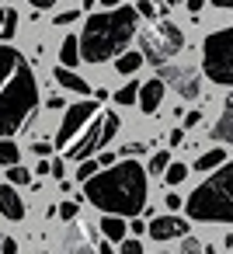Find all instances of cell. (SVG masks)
I'll list each match as a JSON object with an SVG mask.
<instances>
[{
  "mask_svg": "<svg viewBox=\"0 0 233 254\" xmlns=\"http://www.w3.org/2000/svg\"><path fill=\"white\" fill-rule=\"evenodd\" d=\"M84 198L112 216H139L146 205V171L136 160L112 164V171L84 181Z\"/></svg>",
  "mask_w": 233,
  "mask_h": 254,
  "instance_id": "cell-1",
  "label": "cell"
},
{
  "mask_svg": "<svg viewBox=\"0 0 233 254\" xmlns=\"http://www.w3.org/2000/svg\"><path fill=\"white\" fill-rule=\"evenodd\" d=\"M139 32V11L136 7H112L105 14H91L80 32V60L101 63L112 60L122 46H129Z\"/></svg>",
  "mask_w": 233,
  "mask_h": 254,
  "instance_id": "cell-2",
  "label": "cell"
},
{
  "mask_svg": "<svg viewBox=\"0 0 233 254\" xmlns=\"http://www.w3.org/2000/svg\"><path fill=\"white\" fill-rule=\"evenodd\" d=\"M35 105H39V84L28 60H21L14 77L0 87V139H11L35 112Z\"/></svg>",
  "mask_w": 233,
  "mask_h": 254,
  "instance_id": "cell-3",
  "label": "cell"
},
{
  "mask_svg": "<svg viewBox=\"0 0 233 254\" xmlns=\"http://www.w3.org/2000/svg\"><path fill=\"white\" fill-rule=\"evenodd\" d=\"M184 209L198 223H233V164H223V171L209 174L184 198Z\"/></svg>",
  "mask_w": 233,
  "mask_h": 254,
  "instance_id": "cell-4",
  "label": "cell"
},
{
  "mask_svg": "<svg viewBox=\"0 0 233 254\" xmlns=\"http://www.w3.org/2000/svg\"><path fill=\"white\" fill-rule=\"evenodd\" d=\"M202 70L212 84L233 87V28H219L202 42Z\"/></svg>",
  "mask_w": 233,
  "mask_h": 254,
  "instance_id": "cell-5",
  "label": "cell"
},
{
  "mask_svg": "<svg viewBox=\"0 0 233 254\" xmlns=\"http://www.w3.org/2000/svg\"><path fill=\"white\" fill-rule=\"evenodd\" d=\"M139 46L150 63L164 66L171 56H177L184 49V32L174 21H160V25H150L146 32H139Z\"/></svg>",
  "mask_w": 233,
  "mask_h": 254,
  "instance_id": "cell-6",
  "label": "cell"
},
{
  "mask_svg": "<svg viewBox=\"0 0 233 254\" xmlns=\"http://www.w3.org/2000/svg\"><path fill=\"white\" fill-rule=\"evenodd\" d=\"M94 115H98L94 101H80V105L66 108V115H63V122H59V132H56V139H53V146H66V143H70Z\"/></svg>",
  "mask_w": 233,
  "mask_h": 254,
  "instance_id": "cell-7",
  "label": "cell"
},
{
  "mask_svg": "<svg viewBox=\"0 0 233 254\" xmlns=\"http://www.w3.org/2000/svg\"><path fill=\"white\" fill-rule=\"evenodd\" d=\"M160 80L164 84H171L181 98H188V101H195L198 94H202V80H198V73L195 70H188V66H160Z\"/></svg>",
  "mask_w": 233,
  "mask_h": 254,
  "instance_id": "cell-8",
  "label": "cell"
},
{
  "mask_svg": "<svg viewBox=\"0 0 233 254\" xmlns=\"http://www.w3.org/2000/svg\"><path fill=\"white\" fill-rule=\"evenodd\" d=\"M101 126H105V115H94V119L87 122V129H84L80 143H77V146H70V153H66V157H70V160H77V164H80V160H87V157L101 146Z\"/></svg>",
  "mask_w": 233,
  "mask_h": 254,
  "instance_id": "cell-9",
  "label": "cell"
},
{
  "mask_svg": "<svg viewBox=\"0 0 233 254\" xmlns=\"http://www.w3.org/2000/svg\"><path fill=\"white\" fill-rule=\"evenodd\" d=\"M94 251H98V244H94L91 226H66L59 254H94Z\"/></svg>",
  "mask_w": 233,
  "mask_h": 254,
  "instance_id": "cell-10",
  "label": "cell"
},
{
  "mask_svg": "<svg viewBox=\"0 0 233 254\" xmlns=\"http://www.w3.org/2000/svg\"><path fill=\"white\" fill-rule=\"evenodd\" d=\"M146 233H150L153 240H174V237L188 233V223H184L181 216H157V219L146 223Z\"/></svg>",
  "mask_w": 233,
  "mask_h": 254,
  "instance_id": "cell-11",
  "label": "cell"
},
{
  "mask_svg": "<svg viewBox=\"0 0 233 254\" xmlns=\"http://www.w3.org/2000/svg\"><path fill=\"white\" fill-rule=\"evenodd\" d=\"M0 216H7V219H25V202L21 195L11 188V185H0Z\"/></svg>",
  "mask_w": 233,
  "mask_h": 254,
  "instance_id": "cell-12",
  "label": "cell"
},
{
  "mask_svg": "<svg viewBox=\"0 0 233 254\" xmlns=\"http://www.w3.org/2000/svg\"><path fill=\"white\" fill-rule=\"evenodd\" d=\"M160 101H164V80H160V77L139 84V108H143L146 115H153V112L160 108Z\"/></svg>",
  "mask_w": 233,
  "mask_h": 254,
  "instance_id": "cell-13",
  "label": "cell"
},
{
  "mask_svg": "<svg viewBox=\"0 0 233 254\" xmlns=\"http://www.w3.org/2000/svg\"><path fill=\"white\" fill-rule=\"evenodd\" d=\"M212 139H219V143H233V94L226 98L223 115H219V122L212 126Z\"/></svg>",
  "mask_w": 233,
  "mask_h": 254,
  "instance_id": "cell-14",
  "label": "cell"
},
{
  "mask_svg": "<svg viewBox=\"0 0 233 254\" xmlns=\"http://www.w3.org/2000/svg\"><path fill=\"white\" fill-rule=\"evenodd\" d=\"M56 84L59 87H66V91H73V94H91V84L84 80V77H77L73 70H66V66H56Z\"/></svg>",
  "mask_w": 233,
  "mask_h": 254,
  "instance_id": "cell-15",
  "label": "cell"
},
{
  "mask_svg": "<svg viewBox=\"0 0 233 254\" xmlns=\"http://www.w3.org/2000/svg\"><path fill=\"white\" fill-rule=\"evenodd\" d=\"M25 56L18 53V49H11V46H0V87H4L11 77H14V70H18V63H21Z\"/></svg>",
  "mask_w": 233,
  "mask_h": 254,
  "instance_id": "cell-16",
  "label": "cell"
},
{
  "mask_svg": "<svg viewBox=\"0 0 233 254\" xmlns=\"http://www.w3.org/2000/svg\"><path fill=\"white\" fill-rule=\"evenodd\" d=\"M77 63H84V60H80V39L66 35V39H63V46H59V66L73 70Z\"/></svg>",
  "mask_w": 233,
  "mask_h": 254,
  "instance_id": "cell-17",
  "label": "cell"
},
{
  "mask_svg": "<svg viewBox=\"0 0 233 254\" xmlns=\"http://www.w3.org/2000/svg\"><path fill=\"white\" fill-rule=\"evenodd\" d=\"M18 21H21V18H18V11H14V7H0V39H4V42H7V39H14Z\"/></svg>",
  "mask_w": 233,
  "mask_h": 254,
  "instance_id": "cell-18",
  "label": "cell"
},
{
  "mask_svg": "<svg viewBox=\"0 0 233 254\" xmlns=\"http://www.w3.org/2000/svg\"><path fill=\"white\" fill-rule=\"evenodd\" d=\"M98 226H101V233H105L108 240H125V223H122V216H112V212H108Z\"/></svg>",
  "mask_w": 233,
  "mask_h": 254,
  "instance_id": "cell-19",
  "label": "cell"
},
{
  "mask_svg": "<svg viewBox=\"0 0 233 254\" xmlns=\"http://www.w3.org/2000/svg\"><path fill=\"white\" fill-rule=\"evenodd\" d=\"M143 63H146L143 53H122V56L115 60V70H118V73H136Z\"/></svg>",
  "mask_w": 233,
  "mask_h": 254,
  "instance_id": "cell-20",
  "label": "cell"
},
{
  "mask_svg": "<svg viewBox=\"0 0 233 254\" xmlns=\"http://www.w3.org/2000/svg\"><path fill=\"white\" fill-rule=\"evenodd\" d=\"M226 164V153L223 150H205L198 160H195V171H216V167H223Z\"/></svg>",
  "mask_w": 233,
  "mask_h": 254,
  "instance_id": "cell-21",
  "label": "cell"
},
{
  "mask_svg": "<svg viewBox=\"0 0 233 254\" xmlns=\"http://www.w3.org/2000/svg\"><path fill=\"white\" fill-rule=\"evenodd\" d=\"M115 101H118V105H136V101H139V84L132 80V84L118 87V91H115Z\"/></svg>",
  "mask_w": 233,
  "mask_h": 254,
  "instance_id": "cell-22",
  "label": "cell"
},
{
  "mask_svg": "<svg viewBox=\"0 0 233 254\" xmlns=\"http://www.w3.org/2000/svg\"><path fill=\"white\" fill-rule=\"evenodd\" d=\"M115 136H118V115L105 112V126H101V146H105V143H112Z\"/></svg>",
  "mask_w": 233,
  "mask_h": 254,
  "instance_id": "cell-23",
  "label": "cell"
},
{
  "mask_svg": "<svg viewBox=\"0 0 233 254\" xmlns=\"http://www.w3.org/2000/svg\"><path fill=\"white\" fill-rule=\"evenodd\" d=\"M164 178H167V185H174V188H177V185H181V181L188 178V167H184V164H167Z\"/></svg>",
  "mask_w": 233,
  "mask_h": 254,
  "instance_id": "cell-24",
  "label": "cell"
},
{
  "mask_svg": "<svg viewBox=\"0 0 233 254\" xmlns=\"http://www.w3.org/2000/svg\"><path fill=\"white\" fill-rule=\"evenodd\" d=\"M0 164H4V167L18 164V146H14L11 139H0Z\"/></svg>",
  "mask_w": 233,
  "mask_h": 254,
  "instance_id": "cell-25",
  "label": "cell"
},
{
  "mask_svg": "<svg viewBox=\"0 0 233 254\" xmlns=\"http://www.w3.org/2000/svg\"><path fill=\"white\" fill-rule=\"evenodd\" d=\"M167 164H171V153H167V150H157V153L150 157V174H164Z\"/></svg>",
  "mask_w": 233,
  "mask_h": 254,
  "instance_id": "cell-26",
  "label": "cell"
},
{
  "mask_svg": "<svg viewBox=\"0 0 233 254\" xmlns=\"http://www.w3.org/2000/svg\"><path fill=\"white\" fill-rule=\"evenodd\" d=\"M7 178H11V185H28V181H32V171H28V167H21V164H11Z\"/></svg>",
  "mask_w": 233,
  "mask_h": 254,
  "instance_id": "cell-27",
  "label": "cell"
},
{
  "mask_svg": "<svg viewBox=\"0 0 233 254\" xmlns=\"http://www.w3.org/2000/svg\"><path fill=\"white\" fill-rule=\"evenodd\" d=\"M98 167H101V164H98V160H91V157H87V160H80V171H77V181H91V178L98 174Z\"/></svg>",
  "mask_w": 233,
  "mask_h": 254,
  "instance_id": "cell-28",
  "label": "cell"
},
{
  "mask_svg": "<svg viewBox=\"0 0 233 254\" xmlns=\"http://www.w3.org/2000/svg\"><path fill=\"white\" fill-rule=\"evenodd\" d=\"M56 212H59V219H63V223H70V219H77L80 205H77V202H63V205H59Z\"/></svg>",
  "mask_w": 233,
  "mask_h": 254,
  "instance_id": "cell-29",
  "label": "cell"
},
{
  "mask_svg": "<svg viewBox=\"0 0 233 254\" xmlns=\"http://www.w3.org/2000/svg\"><path fill=\"white\" fill-rule=\"evenodd\" d=\"M0 254H18V244L11 233H0Z\"/></svg>",
  "mask_w": 233,
  "mask_h": 254,
  "instance_id": "cell-30",
  "label": "cell"
},
{
  "mask_svg": "<svg viewBox=\"0 0 233 254\" xmlns=\"http://www.w3.org/2000/svg\"><path fill=\"white\" fill-rule=\"evenodd\" d=\"M136 11H139V14H143V18H150V21H153V18H157V7H153V4H150V0H139V4H136Z\"/></svg>",
  "mask_w": 233,
  "mask_h": 254,
  "instance_id": "cell-31",
  "label": "cell"
},
{
  "mask_svg": "<svg viewBox=\"0 0 233 254\" xmlns=\"http://www.w3.org/2000/svg\"><path fill=\"white\" fill-rule=\"evenodd\" d=\"M181 254H205V251H202V244H198V240H191V237H188V240L181 244Z\"/></svg>",
  "mask_w": 233,
  "mask_h": 254,
  "instance_id": "cell-32",
  "label": "cell"
},
{
  "mask_svg": "<svg viewBox=\"0 0 233 254\" xmlns=\"http://www.w3.org/2000/svg\"><path fill=\"white\" fill-rule=\"evenodd\" d=\"M122 254H143V244L139 240H122Z\"/></svg>",
  "mask_w": 233,
  "mask_h": 254,
  "instance_id": "cell-33",
  "label": "cell"
},
{
  "mask_svg": "<svg viewBox=\"0 0 233 254\" xmlns=\"http://www.w3.org/2000/svg\"><path fill=\"white\" fill-rule=\"evenodd\" d=\"M70 21H77V11H66V14H56V18H53V25H59V28L70 25Z\"/></svg>",
  "mask_w": 233,
  "mask_h": 254,
  "instance_id": "cell-34",
  "label": "cell"
},
{
  "mask_svg": "<svg viewBox=\"0 0 233 254\" xmlns=\"http://www.w3.org/2000/svg\"><path fill=\"white\" fill-rule=\"evenodd\" d=\"M146 150V143H125L122 146V153H129V157H136V153H143Z\"/></svg>",
  "mask_w": 233,
  "mask_h": 254,
  "instance_id": "cell-35",
  "label": "cell"
},
{
  "mask_svg": "<svg viewBox=\"0 0 233 254\" xmlns=\"http://www.w3.org/2000/svg\"><path fill=\"white\" fill-rule=\"evenodd\" d=\"M202 122V112H184V126L191 129V126H198Z\"/></svg>",
  "mask_w": 233,
  "mask_h": 254,
  "instance_id": "cell-36",
  "label": "cell"
},
{
  "mask_svg": "<svg viewBox=\"0 0 233 254\" xmlns=\"http://www.w3.org/2000/svg\"><path fill=\"white\" fill-rule=\"evenodd\" d=\"M167 143H171V146H181V143H184V129L177 126V129L171 132V139H167Z\"/></svg>",
  "mask_w": 233,
  "mask_h": 254,
  "instance_id": "cell-37",
  "label": "cell"
},
{
  "mask_svg": "<svg viewBox=\"0 0 233 254\" xmlns=\"http://www.w3.org/2000/svg\"><path fill=\"white\" fill-rule=\"evenodd\" d=\"M32 150H35V157H46V153L53 150V143H46V139H39V143H35Z\"/></svg>",
  "mask_w": 233,
  "mask_h": 254,
  "instance_id": "cell-38",
  "label": "cell"
},
{
  "mask_svg": "<svg viewBox=\"0 0 233 254\" xmlns=\"http://www.w3.org/2000/svg\"><path fill=\"white\" fill-rule=\"evenodd\" d=\"M49 174H56V178H66V160H53V171Z\"/></svg>",
  "mask_w": 233,
  "mask_h": 254,
  "instance_id": "cell-39",
  "label": "cell"
},
{
  "mask_svg": "<svg viewBox=\"0 0 233 254\" xmlns=\"http://www.w3.org/2000/svg\"><path fill=\"white\" fill-rule=\"evenodd\" d=\"M28 4H35V11H46V7L56 4V0H28Z\"/></svg>",
  "mask_w": 233,
  "mask_h": 254,
  "instance_id": "cell-40",
  "label": "cell"
},
{
  "mask_svg": "<svg viewBox=\"0 0 233 254\" xmlns=\"http://www.w3.org/2000/svg\"><path fill=\"white\" fill-rule=\"evenodd\" d=\"M98 164H101V167H112V164H115V153H101Z\"/></svg>",
  "mask_w": 233,
  "mask_h": 254,
  "instance_id": "cell-41",
  "label": "cell"
},
{
  "mask_svg": "<svg viewBox=\"0 0 233 254\" xmlns=\"http://www.w3.org/2000/svg\"><path fill=\"white\" fill-rule=\"evenodd\" d=\"M202 7H205V0H188V11H191V14H198Z\"/></svg>",
  "mask_w": 233,
  "mask_h": 254,
  "instance_id": "cell-42",
  "label": "cell"
},
{
  "mask_svg": "<svg viewBox=\"0 0 233 254\" xmlns=\"http://www.w3.org/2000/svg\"><path fill=\"white\" fill-rule=\"evenodd\" d=\"M129 230H132V233H146V223H139V219H132V223H129Z\"/></svg>",
  "mask_w": 233,
  "mask_h": 254,
  "instance_id": "cell-43",
  "label": "cell"
},
{
  "mask_svg": "<svg viewBox=\"0 0 233 254\" xmlns=\"http://www.w3.org/2000/svg\"><path fill=\"white\" fill-rule=\"evenodd\" d=\"M98 254H115V247H112V240H105V244H98Z\"/></svg>",
  "mask_w": 233,
  "mask_h": 254,
  "instance_id": "cell-44",
  "label": "cell"
},
{
  "mask_svg": "<svg viewBox=\"0 0 233 254\" xmlns=\"http://www.w3.org/2000/svg\"><path fill=\"white\" fill-rule=\"evenodd\" d=\"M98 4H105V7L112 11V7H122V0H98Z\"/></svg>",
  "mask_w": 233,
  "mask_h": 254,
  "instance_id": "cell-45",
  "label": "cell"
},
{
  "mask_svg": "<svg viewBox=\"0 0 233 254\" xmlns=\"http://www.w3.org/2000/svg\"><path fill=\"white\" fill-rule=\"evenodd\" d=\"M212 4H216V7H223V11H230V7H233V0H212Z\"/></svg>",
  "mask_w": 233,
  "mask_h": 254,
  "instance_id": "cell-46",
  "label": "cell"
},
{
  "mask_svg": "<svg viewBox=\"0 0 233 254\" xmlns=\"http://www.w3.org/2000/svg\"><path fill=\"white\" fill-rule=\"evenodd\" d=\"M202 251H205V254H219V247H212V244H205Z\"/></svg>",
  "mask_w": 233,
  "mask_h": 254,
  "instance_id": "cell-47",
  "label": "cell"
},
{
  "mask_svg": "<svg viewBox=\"0 0 233 254\" xmlns=\"http://www.w3.org/2000/svg\"><path fill=\"white\" fill-rule=\"evenodd\" d=\"M94 4H98V0H84V7H87V11H94Z\"/></svg>",
  "mask_w": 233,
  "mask_h": 254,
  "instance_id": "cell-48",
  "label": "cell"
},
{
  "mask_svg": "<svg viewBox=\"0 0 233 254\" xmlns=\"http://www.w3.org/2000/svg\"><path fill=\"white\" fill-rule=\"evenodd\" d=\"M164 4H167V7H174V4H181V0H164Z\"/></svg>",
  "mask_w": 233,
  "mask_h": 254,
  "instance_id": "cell-49",
  "label": "cell"
},
{
  "mask_svg": "<svg viewBox=\"0 0 233 254\" xmlns=\"http://www.w3.org/2000/svg\"><path fill=\"white\" fill-rule=\"evenodd\" d=\"M160 254H167V251H160Z\"/></svg>",
  "mask_w": 233,
  "mask_h": 254,
  "instance_id": "cell-50",
  "label": "cell"
}]
</instances>
